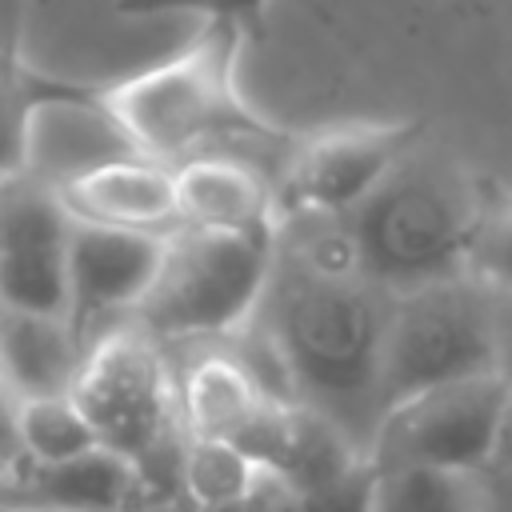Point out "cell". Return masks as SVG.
Masks as SVG:
<instances>
[{"mask_svg":"<svg viewBox=\"0 0 512 512\" xmlns=\"http://www.w3.org/2000/svg\"><path fill=\"white\" fill-rule=\"evenodd\" d=\"M12 40H16V0H0V60L12 56Z\"/></svg>","mask_w":512,"mask_h":512,"instance_id":"cell-28","label":"cell"},{"mask_svg":"<svg viewBox=\"0 0 512 512\" xmlns=\"http://www.w3.org/2000/svg\"><path fill=\"white\" fill-rule=\"evenodd\" d=\"M472 376H492V288L452 276L392 296L380 348L384 412Z\"/></svg>","mask_w":512,"mask_h":512,"instance_id":"cell-6","label":"cell"},{"mask_svg":"<svg viewBox=\"0 0 512 512\" xmlns=\"http://www.w3.org/2000/svg\"><path fill=\"white\" fill-rule=\"evenodd\" d=\"M176 220L200 232H268L272 216V172L232 148L188 156L172 168Z\"/></svg>","mask_w":512,"mask_h":512,"instance_id":"cell-14","label":"cell"},{"mask_svg":"<svg viewBox=\"0 0 512 512\" xmlns=\"http://www.w3.org/2000/svg\"><path fill=\"white\" fill-rule=\"evenodd\" d=\"M72 216L24 172L0 180V308L64 316V256Z\"/></svg>","mask_w":512,"mask_h":512,"instance_id":"cell-11","label":"cell"},{"mask_svg":"<svg viewBox=\"0 0 512 512\" xmlns=\"http://www.w3.org/2000/svg\"><path fill=\"white\" fill-rule=\"evenodd\" d=\"M392 296L364 276L340 220H276L252 328L276 348L292 400L324 416L364 460L380 404V348Z\"/></svg>","mask_w":512,"mask_h":512,"instance_id":"cell-1","label":"cell"},{"mask_svg":"<svg viewBox=\"0 0 512 512\" xmlns=\"http://www.w3.org/2000/svg\"><path fill=\"white\" fill-rule=\"evenodd\" d=\"M272 264L268 232H200L176 228L164 236L156 276L128 316L160 348L216 344L236 336L264 292Z\"/></svg>","mask_w":512,"mask_h":512,"instance_id":"cell-5","label":"cell"},{"mask_svg":"<svg viewBox=\"0 0 512 512\" xmlns=\"http://www.w3.org/2000/svg\"><path fill=\"white\" fill-rule=\"evenodd\" d=\"M176 376V408L180 428L192 440H224L244 444V436L256 428V420L276 408L248 368L232 356L224 340L216 344H188V348H164Z\"/></svg>","mask_w":512,"mask_h":512,"instance_id":"cell-13","label":"cell"},{"mask_svg":"<svg viewBox=\"0 0 512 512\" xmlns=\"http://www.w3.org/2000/svg\"><path fill=\"white\" fill-rule=\"evenodd\" d=\"M16 444L24 464H64L76 460L96 444L92 428L76 412L68 396H44V400H20L16 404Z\"/></svg>","mask_w":512,"mask_h":512,"instance_id":"cell-20","label":"cell"},{"mask_svg":"<svg viewBox=\"0 0 512 512\" xmlns=\"http://www.w3.org/2000/svg\"><path fill=\"white\" fill-rule=\"evenodd\" d=\"M72 220L124 228V232H152L168 236L180 228L176 220V188L172 168L132 156L96 168L92 176L76 180L68 192H60Z\"/></svg>","mask_w":512,"mask_h":512,"instance_id":"cell-16","label":"cell"},{"mask_svg":"<svg viewBox=\"0 0 512 512\" xmlns=\"http://www.w3.org/2000/svg\"><path fill=\"white\" fill-rule=\"evenodd\" d=\"M56 88L36 84L32 76H24L16 68V60H0V180L20 172L24 160V124H28V108Z\"/></svg>","mask_w":512,"mask_h":512,"instance_id":"cell-22","label":"cell"},{"mask_svg":"<svg viewBox=\"0 0 512 512\" xmlns=\"http://www.w3.org/2000/svg\"><path fill=\"white\" fill-rule=\"evenodd\" d=\"M0 512H8V508H4V504H0Z\"/></svg>","mask_w":512,"mask_h":512,"instance_id":"cell-31","label":"cell"},{"mask_svg":"<svg viewBox=\"0 0 512 512\" xmlns=\"http://www.w3.org/2000/svg\"><path fill=\"white\" fill-rule=\"evenodd\" d=\"M140 156L104 96L44 92L28 108L20 172L48 192H68L104 164Z\"/></svg>","mask_w":512,"mask_h":512,"instance_id":"cell-12","label":"cell"},{"mask_svg":"<svg viewBox=\"0 0 512 512\" xmlns=\"http://www.w3.org/2000/svg\"><path fill=\"white\" fill-rule=\"evenodd\" d=\"M8 512H60V508H8Z\"/></svg>","mask_w":512,"mask_h":512,"instance_id":"cell-30","label":"cell"},{"mask_svg":"<svg viewBox=\"0 0 512 512\" xmlns=\"http://www.w3.org/2000/svg\"><path fill=\"white\" fill-rule=\"evenodd\" d=\"M488 468H512V392H508V404H504V416L496 428V448H492Z\"/></svg>","mask_w":512,"mask_h":512,"instance_id":"cell-27","label":"cell"},{"mask_svg":"<svg viewBox=\"0 0 512 512\" xmlns=\"http://www.w3.org/2000/svg\"><path fill=\"white\" fill-rule=\"evenodd\" d=\"M68 400L96 444L140 472L144 500H180V408L168 352L136 324H116L84 348Z\"/></svg>","mask_w":512,"mask_h":512,"instance_id":"cell-4","label":"cell"},{"mask_svg":"<svg viewBox=\"0 0 512 512\" xmlns=\"http://www.w3.org/2000/svg\"><path fill=\"white\" fill-rule=\"evenodd\" d=\"M372 512H480V476L376 468Z\"/></svg>","mask_w":512,"mask_h":512,"instance_id":"cell-19","label":"cell"},{"mask_svg":"<svg viewBox=\"0 0 512 512\" xmlns=\"http://www.w3.org/2000/svg\"><path fill=\"white\" fill-rule=\"evenodd\" d=\"M264 468L224 440H192L180 448V500L192 512H228L256 496Z\"/></svg>","mask_w":512,"mask_h":512,"instance_id":"cell-18","label":"cell"},{"mask_svg":"<svg viewBox=\"0 0 512 512\" xmlns=\"http://www.w3.org/2000/svg\"><path fill=\"white\" fill-rule=\"evenodd\" d=\"M24 460H20V444H16V400H12V392L0 384V488H4V480L20 468Z\"/></svg>","mask_w":512,"mask_h":512,"instance_id":"cell-25","label":"cell"},{"mask_svg":"<svg viewBox=\"0 0 512 512\" xmlns=\"http://www.w3.org/2000/svg\"><path fill=\"white\" fill-rule=\"evenodd\" d=\"M248 40L228 24H200L172 56L136 72L104 100L144 160L176 168L228 144H272L280 132L244 100L240 56Z\"/></svg>","mask_w":512,"mask_h":512,"instance_id":"cell-3","label":"cell"},{"mask_svg":"<svg viewBox=\"0 0 512 512\" xmlns=\"http://www.w3.org/2000/svg\"><path fill=\"white\" fill-rule=\"evenodd\" d=\"M420 140V124H340L288 144L272 176L276 220H344Z\"/></svg>","mask_w":512,"mask_h":512,"instance_id":"cell-9","label":"cell"},{"mask_svg":"<svg viewBox=\"0 0 512 512\" xmlns=\"http://www.w3.org/2000/svg\"><path fill=\"white\" fill-rule=\"evenodd\" d=\"M132 512H192L184 500H144V504H136Z\"/></svg>","mask_w":512,"mask_h":512,"instance_id":"cell-29","label":"cell"},{"mask_svg":"<svg viewBox=\"0 0 512 512\" xmlns=\"http://www.w3.org/2000/svg\"><path fill=\"white\" fill-rule=\"evenodd\" d=\"M84 360V344L64 316L0 308V384L12 400L68 396Z\"/></svg>","mask_w":512,"mask_h":512,"instance_id":"cell-17","label":"cell"},{"mask_svg":"<svg viewBox=\"0 0 512 512\" xmlns=\"http://www.w3.org/2000/svg\"><path fill=\"white\" fill-rule=\"evenodd\" d=\"M504 404L508 388L496 376L428 388L380 416L368 464L480 476L492 464Z\"/></svg>","mask_w":512,"mask_h":512,"instance_id":"cell-8","label":"cell"},{"mask_svg":"<svg viewBox=\"0 0 512 512\" xmlns=\"http://www.w3.org/2000/svg\"><path fill=\"white\" fill-rule=\"evenodd\" d=\"M492 376L512 392V292H492Z\"/></svg>","mask_w":512,"mask_h":512,"instance_id":"cell-24","label":"cell"},{"mask_svg":"<svg viewBox=\"0 0 512 512\" xmlns=\"http://www.w3.org/2000/svg\"><path fill=\"white\" fill-rule=\"evenodd\" d=\"M160 252L164 236L72 220L64 256V324L84 348L108 328L128 324L156 276Z\"/></svg>","mask_w":512,"mask_h":512,"instance_id":"cell-10","label":"cell"},{"mask_svg":"<svg viewBox=\"0 0 512 512\" xmlns=\"http://www.w3.org/2000/svg\"><path fill=\"white\" fill-rule=\"evenodd\" d=\"M464 276L480 280L492 292H512V204L484 208L468 248Z\"/></svg>","mask_w":512,"mask_h":512,"instance_id":"cell-23","label":"cell"},{"mask_svg":"<svg viewBox=\"0 0 512 512\" xmlns=\"http://www.w3.org/2000/svg\"><path fill=\"white\" fill-rule=\"evenodd\" d=\"M124 16H184L196 24H228L244 40L264 36L268 0H116Z\"/></svg>","mask_w":512,"mask_h":512,"instance_id":"cell-21","label":"cell"},{"mask_svg":"<svg viewBox=\"0 0 512 512\" xmlns=\"http://www.w3.org/2000/svg\"><path fill=\"white\" fill-rule=\"evenodd\" d=\"M4 508H60V512H132L144 504L140 472L108 448H92L64 464H20L4 488Z\"/></svg>","mask_w":512,"mask_h":512,"instance_id":"cell-15","label":"cell"},{"mask_svg":"<svg viewBox=\"0 0 512 512\" xmlns=\"http://www.w3.org/2000/svg\"><path fill=\"white\" fill-rule=\"evenodd\" d=\"M480 512H512V468L480 472Z\"/></svg>","mask_w":512,"mask_h":512,"instance_id":"cell-26","label":"cell"},{"mask_svg":"<svg viewBox=\"0 0 512 512\" xmlns=\"http://www.w3.org/2000/svg\"><path fill=\"white\" fill-rule=\"evenodd\" d=\"M484 208L476 176L448 148L416 140L340 228L364 276L404 296L464 276Z\"/></svg>","mask_w":512,"mask_h":512,"instance_id":"cell-2","label":"cell"},{"mask_svg":"<svg viewBox=\"0 0 512 512\" xmlns=\"http://www.w3.org/2000/svg\"><path fill=\"white\" fill-rule=\"evenodd\" d=\"M172 16H124L116 0H16L12 60L56 92L108 96L136 72L160 64L136 40Z\"/></svg>","mask_w":512,"mask_h":512,"instance_id":"cell-7","label":"cell"}]
</instances>
